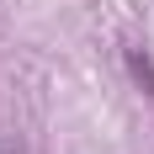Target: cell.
Masks as SVG:
<instances>
[{"instance_id":"obj_1","label":"cell","mask_w":154,"mask_h":154,"mask_svg":"<svg viewBox=\"0 0 154 154\" xmlns=\"http://www.w3.org/2000/svg\"><path fill=\"white\" fill-rule=\"evenodd\" d=\"M0 154H16V149H5V143H0Z\"/></svg>"}]
</instances>
